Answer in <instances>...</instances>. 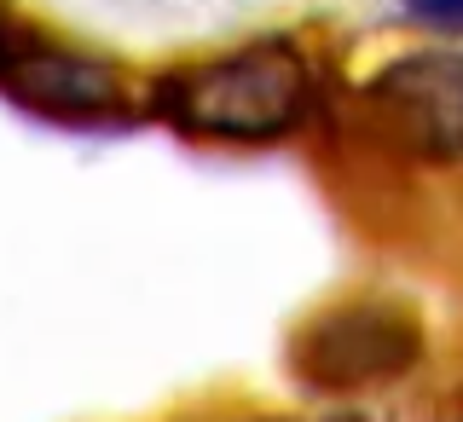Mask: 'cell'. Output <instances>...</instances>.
I'll return each mask as SVG.
<instances>
[{
    "label": "cell",
    "instance_id": "obj_1",
    "mask_svg": "<svg viewBox=\"0 0 463 422\" xmlns=\"http://www.w3.org/2000/svg\"><path fill=\"white\" fill-rule=\"evenodd\" d=\"M318 81L289 35H250L226 52L185 58L145 81V116L180 139L279 145L313 116Z\"/></svg>",
    "mask_w": 463,
    "mask_h": 422
},
{
    "label": "cell",
    "instance_id": "obj_2",
    "mask_svg": "<svg viewBox=\"0 0 463 422\" xmlns=\"http://www.w3.org/2000/svg\"><path fill=\"white\" fill-rule=\"evenodd\" d=\"M0 87L24 116L70 127V134H116V127L151 122L145 87L128 81L116 58L41 35L18 18L6 23V47H0Z\"/></svg>",
    "mask_w": 463,
    "mask_h": 422
},
{
    "label": "cell",
    "instance_id": "obj_3",
    "mask_svg": "<svg viewBox=\"0 0 463 422\" xmlns=\"http://www.w3.org/2000/svg\"><path fill=\"white\" fill-rule=\"evenodd\" d=\"M383 145L429 168H463V47H417L359 87Z\"/></svg>",
    "mask_w": 463,
    "mask_h": 422
},
{
    "label": "cell",
    "instance_id": "obj_4",
    "mask_svg": "<svg viewBox=\"0 0 463 422\" xmlns=\"http://www.w3.org/2000/svg\"><path fill=\"white\" fill-rule=\"evenodd\" d=\"M423 359V336L388 301H347L307 318L289 342V370L313 394H359V388L400 382Z\"/></svg>",
    "mask_w": 463,
    "mask_h": 422
},
{
    "label": "cell",
    "instance_id": "obj_5",
    "mask_svg": "<svg viewBox=\"0 0 463 422\" xmlns=\"http://www.w3.org/2000/svg\"><path fill=\"white\" fill-rule=\"evenodd\" d=\"M400 18L417 23V29H434V35L463 41V0H405Z\"/></svg>",
    "mask_w": 463,
    "mask_h": 422
}]
</instances>
